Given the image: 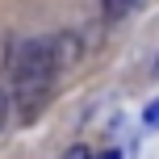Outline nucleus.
Masks as SVG:
<instances>
[{
  "instance_id": "6e6552de",
  "label": "nucleus",
  "mask_w": 159,
  "mask_h": 159,
  "mask_svg": "<svg viewBox=\"0 0 159 159\" xmlns=\"http://www.w3.org/2000/svg\"><path fill=\"white\" fill-rule=\"evenodd\" d=\"M155 71H159V59H155Z\"/></svg>"
},
{
  "instance_id": "20e7f679",
  "label": "nucleus",
  "mask_w": 159,
  "mask_h": 159,
  "mask_svg": "<svg viewBox=\"0 0 159 159\" xmlns=\"http://www.w3.org/2000/svg\"><path fill=\"white\" fill-rule=\"evenodd\" d=\"M147 126H159V101L147 105Z\"/></svg>"
},
{
  "instance_id": "39448f33",
  "label": "nucleus",
  "mask_w": 159,
  "mask_h": 159,
  "mask_svg": "<svg viewBox=\"0 0 159 159\" xmlns=\"http://www.w3.org/2000/svg\"><path fill=\"white\" fill-rule=\"evenodd\" d=\"M4 121H8V92L0 88V126H4Z\"/></svg>"
},
{
  "instance_id": "423d86ee",
  "label": "nucleus",
  "mask_w": 159,
  "mask_h": 159,
  "mask_svg": "<svg viewBox=\"0 0 159 159\" xmlns=\"http://www.w3.org/2000/svg\"><path fill=\"white\" fill-rule=\"evenodd\" d=\"M63 159H92V155H88V147H71V151H67Z\"/></svg>"
},
{
  "instance_id": "0eeeda50",
  "label": "nucleus",
  "mask_w": 159,
  "mask_h": 159,
  "mask_svg": "<svg viewBox=\"0 0 159 159\" xmlns=\"http://www.w3.org/2000/svg\"><path fill=\"white\" fill-rule=\"evenodd\" d=\"M101 159H117V151H105V155H101Z\"/></svg>"
},
{
  "instance_id": "f03ea898",
  "label": "nucleus",
  "mask_w": 159,
  "mask_h": 159,
  "mask_svg": "<svg viewBox=\"0 0 159 159\" xmlns=\"http://www.w3.org/2000/svg\"><path fill=\"white\" fill-rule=\"evenodd\" d=\"M50 46H55V63H59V71H63V67H71L75 59H80V38H75V34H63V38H55Z\"/></svg>"
},
{
  "instance_id": "1a4fd4ad",
  "label": "nucleus",
  "mask_w": 159,
  "mask_h": 159,
  "mask_svg": "<svg viewBox=\"0 0 159 159\" xmlns=\"http://www.w3.org/2000/svg\"><path fill=\"white\" fill-rule=\"evenodd\" d=\"M134 4H143V0H134Z\"/></svg>"
},
{
  "instance_id": "7ed1b4c3",
  "label": "nucleus",
  "mask_w": 159,
  "mask_h": 159,
  "mask_svg": "<svg viewBox=\"0 0 159 159\" xmlns=\"http://www.w3.org/2000/svg\"><path fill=\"white\" fill-rule=\"evenodd\" d=\"M101 4H105V17L117 21V17H126L130 8H134V0H101Z\"/></svg>"
},
{
  "instance_id": "f257e3e1",
  "label": "nucleus",
  "mask_w": 159,
  "mask_h": 159,
  "mask_svg": "<svg viewBox=\"0 0 159 159\" xmlns=\"http://www.w3.org/2000/svg\"><path fill=\"white\" fill-rule=\"evenodd\" d=\"M55 75H59V63H55L50 42H25L13 55V96H17V109H21V121H34L42 113Z\"/></svg>"
}]
</instances>
